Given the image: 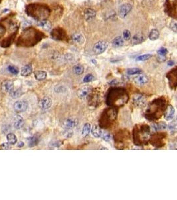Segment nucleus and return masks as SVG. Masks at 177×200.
Returning <instances> with one entry per match:
<instances>
[{
	"instance_id": "nucleus-13",
	"label": "nucleus",
	"mask_w": 177,
	"mask_h": 200,
	"mask_svg": "<svg viewBox=\"0 0 177 200\" xmlns=\"http://www.w3.org/2000/svg\"><path fill=\"white\" fill-rule=\"evenodd\" d=\"M146 40V36L143 33H138L135 34L134 36L132 37V43L133 45H138L140 43L144 42Z\"/></svg>"
},
{
	"instance_id": "nucleus-12",
	"label": "nucleus",
	"mask_w": 177,
	"mask_h": 200,
	"mask_svg": "<svg viewBox=\"0 0 177 200\" xmlns=\"http://www.w3.org/2000/svg\"><path fill=\"white\" fill-rule=\"evenodd\" d=\"M51 105H52V99L49 97H44L40 100L39 106L41 109H47L50 108Z\"/></svg>"
},
{
	"instance_id": "nucleus-23",
	"label": "nucleus",
	"mask_w": 177,
	"mask_h": 200,
	"mask_svg": "<svg viewBox=\"0 0 177 200\" xmlns=\"http://www.w3.org/2000/svg\"><path fill=\"white\" fill-rule=\"evenodd\" d=\"M91 133L95 137L99 138L101 137L102 129L97 125H94V126L91 128Z\"/></svg>"
},
{
	"instance_id": "nucleus-44",
	"label": "nucleus",
	"mask_w": 177,
	"mask_h": 200,
	"mask_svg": "<svg viewBox=\"0 0 177 200\" xmlns=\"http://www.w3.org/2000/svg\"><path fill=\"white\" fill-rule=\"evenodd\" d=\"M6 27H5L3 25L0 24V38L4 36L5 33H6Z\"/></svg>"
},
{
	"instance_id": "nucleus-48",
	"label": "nucleus",
	"mask_w": 177,
	"mask_h": 200,
	"mask_svg": "<svg viewBox=\"0 0 177 200\" xmlns=\"http://www.w3.org/2000/svg\"><path fill=\"white\" fill-rule=\"evenodd\" d=\"M2 1V0H0V3H1V2Z\"/></svg>"
},
{
	"instance_id": "nucleus-43",
	"label": "nucleus",
	"mask_w": 177,
	"mask_h": 200,
	"mask_svg": "<svg viewBox=\"0 0 177 200\" xmlns=\"http://www.w3.org/2000/svg\"><path fill=\"white\" fill-rule=\"evenodd\" d=\"M170 27L174 32L177 33V22H171L170 24Z\"/></svg>"
},
{
	"instance_id": "nucleus-34",
	"label": "nucleus",
	"mask_w": 177,
	"mask_h": 200,
	"mask_svg": "<svg viewBox=\"0 0 177 200\" xmlns=\"http://www.w3.org/2000/svg\"><path fill=\"white\" fill-rule=\"evenodd\" d=\"M73 72L76 75H81L84 72V68L81 65H77L73 68Z\"/></svg>"
},
{
	"instance_id": "nucleus-29",
	"label": "nucleus",
	"mask_w": 177,
	"mask_h": 200,
	"mask_svg": "<svg viewBox=\"0 0 177 200\" xmlns=\"http://www.w3.org/2000/svg\"><path fill=\"white\" fill-rule=\"evenodd\" d=\"M7 140L11 145H15L17 142V136L13 133H9L7 135Z\"/></svg>"
},
{
	"instance_id": "nucleus-37",
	"label": "nucleus",
	"mask_w": 177,
	"mask_h": 200,
	"mask_svg": "<svg viewBox=\"0 0 177 200\" xmlns=\"http://www.w3.org/2000/svg\"><path fill=\"white\" fill-rule=\"evenodd\" d=\"M7 70H8L10 73L14 74V75H17L19 73V69L17 67L14 65H9L8 68H7Z\"/></svg>"
},
{
	"instance_id": "nucleus-17",
	"label": "nucleus",
	"mask_w": 177,
	"mask_h": 200,
	"mask_svg": "<svg viewBox=\"0 0 177 200\" xmlns=\"http://www.w3.org/2000/svg\"><path fill=\"white\" fill-rule=\"evenodd\" d=\"M91 91V88L90 87H84V88L79 89L78 91V96L81 99H85L89 96Z\"/></svg>"
},
{
	"instance_id": "nucleus-10",
	"label": "nucleus",
	"mask_w": 177,
	"mask_h": 200,
	"mask_svg": "<svg viewBox=\"0 0 177 200\" xmlns=\"http://www.w3.org/2000/svg\"><path fill=\"white\" fill-rule=\"evenodd\" d=\"M28 104L25 101H17L14 105V107L15 112L20 113L24 112L27 110Z\"/></svg>"
},
{
	"instance_id": "nucleus-28",
	"label": "nucleus",
	"mask_w": 177,
	"mask_h": 200,
	"mask_svg": "<svg viewBox=\"0 0 177 200\" xmlns=\"http://www.w3.org/2000/svg\"><path fill=\"white\" fill-rule=\"evenodd\" d=\"M16 34H17L16 32L14 33L12 35H11L10 36L7 37V39L4 40V42H3L4 45H3L4 47H7V46H9V45H11V43L14 42V38L15 37V36H16Z\"/></svg>"
},
{
	"instance_id": "nucleus-7",
	"label": "nucleus",
	"mask_w": 177,
	"mask_h": 200,
	"mask_svg": "<svg viewBox=\"0 0 177 200\" xmlns=\"http://www.w3.org/2000/svg\"><path fill=\"white\" fill-rule=\"evenodd\" d=\"M132 6L130 4H125L120 6L119 8V15L120 18H125L127 14L131 11Z\"/></svg>"
},
{
	"instance_id": "nucleus-9",
	"label": "nucleus",
	"mask_w": 177,
	"mask_h": 200,
	"mask_svg": "<svg viewBox=\"0 0 177 200\" xmlns=\"http://www.w3.org/2000/svg\"><path fill=\"white\" fill-rule=\"evenodd\" d=\"M14 88V82L11 80H5L1 84V89L4 93H10Z\"/></svg>"
},
{
	"instance_id": "nucleus-22",
	"label": "nucleus",
	"mask_w": 177,
	"mask_h": 200,
	"mask_svg": "<svg viewBox=\"0 0 177 200\" xmlns=\"http://www.w3.org/2000/svg\"><path fill=\"white\" fill-rule=\"evenodd\" d=\"M113 46L115 47H120L124 45V39L120 36H117L112 41Z\"/></svg>"
},
{
	"instance_id": "nucleus-45",
	"label": "nucleus",
	"mask_w": 177,
	"mask_h": 200,
	"mask_svg": "<svg viewBox=\"0 0 177 200\" xmlns=\"http://www.w3.org/2000/svg\"><path fill=\"white\" fill-rule=\"evenodd\" d=\"M157 60L158 61H160V62H163V61H165L166 60V57H165V56H163V55H158Z\"/></svg>"
},
{
	"instance_id": "nucleus-49",
	"label": "nucleus",
	"mask_w": 177,
	"mask_h": 200,
	"mask_svg": "<svg viewBox=\"0 0 177 200\" xmlns=\"http://www.w3.org/2000/svg\"><path fill=\"white\" fill-rule=\"evenodd\" d=\"M28 1H31V0H28Z\"/></svg>"
},
{
	"instance_id": "nucleus-8",
	"label": "nucleus",
	"mask_w": 177,
	"mask_h": 200,
	"mask_svg": "<svg viewBox=\"0 0 177 200\" xmlns=\"http://www.w3.org/2000/svg\"><path fill=\"white\" fill-rule=\"evenodd\" d=\"M133 103L135 106L138 107H142L145 106L146 104L145 97L141 94L135 95L133 97Z\"/></svg>"
},
{
	"instance_id": "nucleus-4",
	"label": "nucleus",
	"mask_w": 177,
	"mask_h": 200,
	"mask_svg": "<svg viewBox=\"0 0 177 200\" xmlns=\"http://www.w3.org/2000/svg\"><path fill=\"white\" fill-rule=\"evenodd\" d=\"M164 109V104L163 101H155L153 103L151 104L150 106L148 107V109L147 110V115L149 117L153 115L154 113H156V112H163ZM147 117V118H148Z\"/></svg>"
},
{
	"instance_id": "nucleus-3",
	"label": "nucleus",
	"mask_w": 177,
	"mask_h": 200,
	"mask_svg": "<svg viewBox=\"0 0 177 200\" xmlns=\"http://www.w3.org/2000/svg\"><path fill=\"white\" fill-rule=\"evenodd\" d=\"M150 132L148 127L147 125L143 126L139 129H137L134 132V134H135V137H134V141L135 142L137 140H138V142L137 143H146L147 142V140L149 139V135H150Z\"/></svg>"
},
{
	"instance_id": "nucleus-33",
	"label": "nucleus",
	"mask_w": 177,
	"mask_h": 200,
	"mask_svg": "<svg viewBox=\"0 0 177 200\" xmlns=\"http://www.w3.org/2000/svg\"><path fill=\"white\" fill-rule=\"evenodd\" d=\"M103 140L106 141V142H110L112 140V135L110 133L106 132L105 130H102L101 137Z\"/></svg>"
},
{
	"instance_id": "nucleus-16",
	"label": "nucleus",
	"mask_w": 177,
	"mask_h": 200,
	"mask_svg": "<svg viewBox=\"0 0 177 200\" xmlns=\"http://www.w3.org/2000/svg\"><path fill=\"white\" fill-rule=\"evenodd\" d=\"M148 81V78L145 75H139L134 78V82L138 86H143L147 83Z\"/></svg>"
},
{
	"instance_id": "nucleus-15",
	"label": "nucleus",
	"mask_w": 177,
	"mask_h": 200,
	"mask_svg": "<svg viewBox=\"0 0 177 200\" xmlns=\"http://www.w3.org/2000/svg\"><path fill=\"white\" fill-rule=\"evenodd\" d=\"M174 114H175V110H174V107L172 106H169L167 107L165 112V114H164V117L166 121H170V120L173 119L174 117Z\"/></svg>"
},
{
	"instance_id": "nucleus-6",
	"label": "nucleus",
	"mask_w": 177,
	"mask_h": 200,
	"mask_svg": "<svg viewBox=\"0 0 177 200\" xmlns=\"http://www.w3.org/2000/svg\"><path fill=\"white\" fill-rule=\"evenodd\" d=\"M52 38L56 40H63L66 37V33L65 30L61 27H57L53 29L51 32Z\"/></svg>"
},
{
	"instance_id": "nucleus-24",
	"label": "nucleus",
	"mask_w": 177,
	"mask_h": 200,
	"mask_svg": "<svg viewBox=\"0 0 177 200\" xmlns=\"http://www.w3.org/2000/svg\"><path fill=\"white\" fill-rule=\"evenodd\" d=\"M27 141H28V145H29V147H33L38 144L39 139V137L36 136V135H33V136L28 138Z\"/></svg>"
},
{
	"instance_id": "nucleus-40",
	"label": "nucleus",
	"mask_w": 177,
	"mask_h": 200,
	"mask_svg": "<svg viewBox=\"0 0 177 200\" xmlns=\"http://www.w3.org/2000/svg\"><path fill=\"white\" fill-rule=\"evenodd\" d=\"M93 79L94 76L92 75V74H87V76H85V78L83 79V82H85V83H88V82L93 81Z\"/></svg>"
},
{
	"instance_id": "nucleus-21",
	"label": "nucleus",
	"mask_w": 177,
	"mask_h": 200,
	"mask_svg": "<svg viewBox=\"0 0 177 200\" xmlns=\"http://www.w3.org/2000/svg\"><path fill=\"white\" fill-rule=\"evenodd\" d=\"M37 25L46 31L50 30L51 29V27H52L51 23L49 21H48V20H46V19L42 20V21H39L37 23Z\"/></svg>"
},
{
	"instance_id": "nucleus-32",
	"label": "nucleus",
	"mask_w": 177,
	"mask_h": 200,
	"mask_svg": "<svg viewBox=\"0 0 177 200\" xmlns=\"http://www.w3.org/2000/svg\"><path fill=\"white\" fill-rule=\"evenodd\" d=\"M127 73L128 75H137V74H140L142 73V71H141L139 68H130L128 69L127 71Z\"/></svg>"
},
{
	"instance_id": "nucleus-11",
	"label": "nucleus",
	"mask_w": 177,
	"mask_h": 200,
	"mask_svg": "<svg viewBox=\"0 0 177 200\" xmlns=\"http://www.w3.org/2000/svg\"><path fill=\"white\" fill-rule=\"evenodd\" d=\"M78 125V121L74 117H69L63 121V126L65 128H69L73 129Z\"/></svg>"
},
{
	"instance_id": "nucleus-35",
	"label": "nucleus",
	"mask_w": 177,
	"mask_h": 200,
	"mask_svg": "<svg viewBox=\"0 0 177 200\" xmlns=\"http://www.w3.org/2000/svg\"><path fill=\"white\" fill-rule=\"evenodd\" d=\"M153 128L156 131L165 129L166 128V125L165 122H160L158 124H154L153 125Z\"/></svg>"
},
{
	"instance_id": "nucleus-5",
	"label": "nucleus",
	"mask_w": 177,
	"mask_h": 200,
	"mask_svg": "<svg viewBox=\"0 0 177 200\" xmlns=\"http://www.w3.org/2000/svg\"><path fill=\"white\" fill-rule=\"evenodd\" d=\"M107 47H108V43L105 41H99L94 45L93 50L95 54L99 55L104 53Z\"/></svg>"
},
{
	"instance_id": "nucleus-19",
	"label": "nucleus",
	"mask_w": 177,
	"mask_h": 200,
	"mask_svg": "<svg viewBox=\"0 0 177 200\" xmlns=\"http://www.w3.org/2000/svg\"><path fill=\"white\" fill-rule=\"evenodd\" d=\"M71 40H73V42L77 43H83L85 41L83 35L81 34V33H73L71 36Z\"/></svg>"
},
{
	"instance_id": "nucleus-14",
	"label": "nucleus",
	"mask_w": 177,
	"mask_h": 200,
	"mask_svg": "<svg viewBox=\"0 0 177 200\" xmlns=\"http://www.w3.org/2000/svg\"><path fill=\"white\" fill-rule=\"evenodd\" d=\"M24 125V120L23 117L19 115H16L14 119V127L15 129H20Z\"/></svg>"
},
{
	"instance_id": "nucleus-39",
	"label": "nucleus",
	"mask_w": 177,
	"mask_h": 200,
	"mask_svg": "<svg viewBox=\"0 0 177 200\" xmlns=\"http://www.w3.org/2000/svg\"><path fill=\"white\" fill-rule=\"evenodd\" d=\"M168 129L171 131V132L175 133L177 132V124H176L175 122H171L168 125Z\"/></svg>"
},
{
	"instance_id": "nucleus-42",
	"label": "nucleus",
	"mask_w": 177,
	"mask_h": 200,
	"mask_svg": "<svg viewBox=\"0 0 177 200\" xmlns=\"http://www.w3.org/2000/svg\"><path fill=\"white\" fill-rule=\"evenodd\" d=\"M11 144L8 142V143H3L1 145V148L2 150H8L11 149Z\"/></svg>"
},
{
	"instance_id": "nucleus-1",
	"label": "nucleus",
	"mask_w": 177,
	"mask_h": 200,
	"mask_svg": "<svg viewBox=\"0 0 177 200\" xmlns=\"http://www.w3.org/2000/svg\"><path fill=\"white\" fill-rule=\"evenodd\" d=\"M25 12L29 16L35 19L45 20L50 15V9L45 5L41 4H32L25 8Z\"/></svg>"
},
{
	"instance_id": "nucleus-25",
	"label": "nucleus",
	"mask_w": 177,
	"mask_h": 200,
	"mask_svg": "<svg viewBox=\"0 0 177 200\" xmlns=\"http://www.w3.org/2000/svg\"><path fill=\"white\" fill-rule=\"evenodd\" d=\"M47 77V73L44 71H37L35 72V78L37 80L42 81Z\"/></svg>"
},
{
	"instance_id": "nucleus-27",
	"label": "nucleus",
	"mask_w": 177,
	"mask_h": 200,
	"mask_svg": "<svg viewBox=\"0 0 177 200\" xmlns=\"http://www.w3.org/2000/svg\"><path fill=\"white\" fill-rule=\"evenodd\" d=\"M159 35H160V33H159L158 30L156 29H153L150 31L148 37H149V39L151 41H155L158 39Z\"/></svg>"
},
{
	"instance_id": "nucleus-26",
	"label": "nucleus",
	"mask_w": 177,
	"mask_h": 200,
	"mask_svg": "<svg viewBox=\"0 0 177 200\" xmlns=\"http://www.w3.org/2000/svg\"><path fill=\"white\" fill-rule=\"evenodd\" d=\"M23 94V91L20 88L16 89H13V90L9 93V96L11 97L14 99L18 98Z\"/></svg>"
},
{
	"instance_id": "nucleus-18",
	"label": "nucleus",
	"mask_w": 177,
	"mask_h": 200,
	"mask_svg": "<svg viewBox=\"0 0 177 200\" xmlns=\"http://www.w3.org/2000/svg\"><path fill=\"white\" fill-rule=\"evenodd\" d=\"M96 16V12L95 10L88 8L85 10L84 12V17L86 21H89V20L93 19Z\"/></svg>"
},
{
	"instance_id": "nucleus-38",
	"label": "nucleus",
	"mask_w": 177,
	"mask_h": 200,
	"mask_svg": "<svg viewBox=\"0 0 177 200\" xmlns=\"http://www.w3.org/2000/svg\"><path fill=\"white\" fill-rule=\"evenodd\" d=\"M130 37H131V34H130V31L127 29L124 30V32H123V38L124 39V40L126 41L129 40L130 39Z\"/></svg>"
},
{
	"instance_id": "nucleus-41",
	"label": "nucleus",
	"mask_w": 177,
	"mask_h": 200,
	"mask_svg": "<svg viewBox=\"0 0 177 200\" xmlns=\"http://www.w3.org/2000/svg\"><path fill=\"white\" fill-rule=\"evenodd\" d=\"M168 53V50L165 47H161L159 49L157 52L158 55H163V56H165L166 54H167Z\"/></svg>"
},
{
	"instance_id": "nucleus-31",
	"label": "nucleus",
	"mask_w": 177,
	"mask_h": 200,
	"mask_svg": "<svg viewBox=\"0 0 177 200\" xmlns=\"http://www.w3.org/2000/svg\"><path fill=\"white\" fill-rule=\"evenodd\" d=\"M62 135L64 137L67 138H71L73 136V132L72 129H69V128H65V129L63 130V132H62Z\"/></svg>"
},
{
	"instance_id": "nucleus-2",
	"label": "nucleus",
	"mask_w": 177,
	"mask_h": 200,
	"mask_svg": "<svg viewBox=\"0 0 177 200\" xmlns=\"http://www.w3.org/2000/svg\"><path fill=\"white\" fill-rule=\"evenodd\" d=\"M43 34L34 28H29L20 35L18 42L19 43H36L43 37Z\"/></svg>"
},
{
	"instance_id": "nucleus-36",
	"label": "nucleus",
	"mask_w": 177,
	"mask_h": 200,
	"mask_svg": "<svg viewBox=\"0 0 177 200\" xmlns=\"http://www.w3.org/2000/svg\"><path fill=\"white\" fill-rule=\"evenodd\" d=\"M151 57H152V55L150 54H145L138 56V57L136 58V60L138 61H145L149 60Z\"/></svg>"
},
{
	"instance_id": "nucleus-47",
	"label": "nucleus",
	"mask_w": 177,
	"mask_h": 200,
	"mask_svg": "<svg viewBox=\"0 0 177 200\" xmlns=\"http://www.w3.org/2000/svg\"><path fill=\"white\" fill-rule=\"evenodd\" d=\"M24 145V143L23 142H20L18 143V145H17V146H18L19 147H22Z\"/></svg>"
},
{
	"instance_id": "nucleus-20",
	"label": "nucleus",
	"mask_w": 177,
	"mask_h": 200,
	"mask_svg": "<svg viewBox=\"0 0 177 200\" xmlns=\"http://www.w3.org/2000/svg\"><path fill=\"white\" fill-rule=\"evenodd\" d=\"M32 65L31 64H28V65H25L24 68H22L21 70V75L24 77L29 76L32 73Z\"/></svg>"
},
{
	"instance_id": "nucleus-46",
	"label": "nucleus",
	"mask_w": 177,
	"mask_h": 200,
	"mask_svg": "<svg viewBox=\"0 0 177 200\" xmlns=\"http://www.w3.org/2000/svg\"><path fill=\"white\" fill-rule=\"evenodd\" d=\"M167 64H168V65H169V66H172L174 64V61H168Z\"/></svg>"
},
{
	"instance_id": "nucleus-30",
	"label": "nucleus",
	"mask_w": 177,
	"mask_h": 200,
	"mask_svg": "<svg viewBox=\"0 0 177 200\" xmlns=\"http://www.w3.org/2000/svg\"><path fill=\"white\" fill-rule=\"evenodd\" d=\"M91 130V126L89 123H86L85 124L83 125V129H82V135L83 137H86L89 134L90 131Z\"/></svg>"
}]
</instances>
